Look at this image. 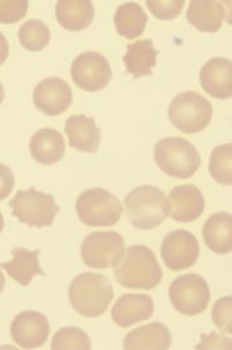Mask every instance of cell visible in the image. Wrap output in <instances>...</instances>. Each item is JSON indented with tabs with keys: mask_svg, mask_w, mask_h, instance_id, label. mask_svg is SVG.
I'll list each match as a JSON object with an SVG mask.
<instances>
[{
	"mask_svg": "<svg viewBox=\"0 0 232 350\" xmlns=\"http://www.w3.org/2000/svg\"><path fill=\"white\" fill-rule=\"evenodd\" d=\"M3 228H4V218H3V215L0 214V232L3 231Z\"/></svg>",
	"mask_w": 232,
	"mask_h": 350,
	"instance_id": "8d00e7d4",
	"label": "cell"
},
{
	"mask_svg": "<svg viewBox=\"0 0 232 350\" xmlns=\"http://www.w3.org/2000/svg\"><path fill=\"white\" fill-rule=\"evenodd\" d=\"M146 23V12L140 4L133 1L121 4L114 15V25L117 32L127 39L140 38L145 31Z\"/></svg>",
	"mask_w": 232,
	"mask_h": 350,
	"instance_id": "d4e9b609",
	"label": "cell"
},
{
	"mask_svg": "<svg viewBox=\"0 0 232 350\" xmlns=\"http://www.w3.org/2000/svg\"><path fill=\"white\" fill-rule=\"evenodd\" d=\"M157 56L158 51L154 48V44L150 39L138 40L127 45L124 63L127 66V72L138 79L151 75L153 68L157 66Z\"/></svg>",
	"mask_w": 232,
	"mask_h": 350,
	"instance_id": "cb8c5ba5",
	"label": "cell"
},
{
	"mask_svg": "<svg viewBox=\"0 0 232 350\" xmlns=\"http://www.w3.org/2000/svg\"><path fill=\"white\" fill-rule=\"evenodd\" d=\"M52 350H90V337L83 329L68 327L56 332L52 340Z\"/></svg>",
	"mask_w": 232,
	"mask_h": 350,
	"instance_id": "83f0119b",
	"label": "cell"
},
{
	"mask_svg": "<svg viewBox=\"0 0 232 350\" xmlns=\"http://www.w3.org/2000/svg\"><path fill=\"white\" fill-rule=\"evenodd\" d=\"M15 186V178L11 169L0 163V200L5 199L11 194Z\"/></svg>",
	"mask_w": 232,
	"mask_h": 350,
	"instance_id": "d6a6232c",
	"label": "cell"
},
{
	"mask_svg": "<svg viewBox=\"0 0 232 350\" xmlns=\"http://www.w3.org/2000/svg\"><path fill=\"white\" fill-rule=\"evenodd\" d=\"M10 53V46H8V42L4 38V35L0 32V66L7 60Z\"/></svg>",
	"mask_w": 232,
	"mask_h": 350,
	"instance_id": "836d02e7",
	"label": "cell"
},
{
	"mask_svg": "<svg viewBox=\"0 0 232 350\" xmlns=\"http://www.w3.org/2000/svg\"><path fill=\"white\" fill-rule=\"evenodd\" d=\"M127 217L138 230H151L170 215L169 200L154 186H138L125 198Z\"/></svg>",
	"mask_w": 232,
	"mask_h": 350,
	"instance_id": "3957f363",
	"label": "cell"
},
{
	"mask_svg": "<svg viewBox=\"0 0 232 350\" xmlns=\"http://www.w3.org/2000/svg\"><path fill=\"white\" fill-rule=\"evenodd\" d=\"M69 145L83 153H96L101 142V131L96 121L84 114L70 116L65 122Z\"/></svg>",
	"mask_w": 232,
	"mask_h": 350,
	"instance_id": "e0dca14e",
	"label": "cell"
},
{
	"mask_svg": "<svg viewBox=\"0 0 232 350\" xmlns=\"http://www.w3.org/2000/svg\"><path fill=\"white\" fill-rule=\"evenodd\" d=\"M206 245L216 254H229L232 250V217L229 213L214 214L203 226Z\"/></svg>",
	"mask_w": 232,
	"mask_h": 350,
	"instance_id": "603a6c76",
	"label": "cell"
},
{
	"mask_svg": "<svg viewBox=\"0 0 232 350\" xmlns=\"http://www.w3.org/2000/svg\"><path fill=\"white\" fill-rule=\"evenodd\" d=\"M196 349H231V340L212 332L211 334L202 336V342Z\"/></svg>",
	"mask_w": 232,
	"mask_h": 350,
	"instance_id": "1f68e13d",
	"label": "cell"
},
{
	"mask_svg": "<svg viewBox=\"0 0 232 350\" xmlns=\"http://www.w3.org/2000/svg\"><path fill=\"white\" fill-rule=\"evenodd\" d=\"M161 256L170 271L192 267L199 256V241L186 230L169 232L161 245Z\"/></svg>",
	"mask_w": 232,
	"mask_h": 350,
	"instance_id": "8fae6325",
	"label": "cell"
},
{
	"mask_svg": "<svg viewBox=\"0 0 232 350\" xmlns=\"http://www.w3.org/2000/svg\"><path fill=\"white\" fill-rule=\"evenodd\" d=\"M114 296L112 282L100 273L85 272L69 285L68 297L73 309L85 317L104 314Z\"/></svg>",
	"mask_w": 232,
	"mask_h": 350,
	"instance_id": "7a4b0ae2",
	"label": "cell"
},
{
	"mask_svg": "<svg viewBox=\"0 0 232 350\" xmlns=\"http://www.w3.org/2000/svg\"><path fill=\"white\" fill-rule=\"evenodd\" d=\"M169 297L170 303L179 313L196 316L205 312L210 303V288L202 276L186 273L171 283Z\"/></svg>",
	"mask_w": 232,
	"mask_h": 350,
	"instance_id": "9c48e42d",
	"label": "cell"
},
{
	"mask_svg": "<svg viewBox=\"0 0 232 350\" xmlns=\"http://www.w3.org/2000/svg\"><path fill=\"white\" fill-rule=\"evenodd\" d=\"M19 42L27 51H42L51 42V31L39 19L28 21L19 28Z\"/></svg>",
	"mask_w": 232,
	"mask_h": 350,
	"instance_id": "484cf974",
	"label": "cell"
},
{
	"mask_svg": "<svg viewBox=\"0 0 232 350\" xmlns=\"http://www.w3.org/2000/svg\"><path fill=\"white\" fill-rule=\"evenodd\" d=\"M40 250H27V248H14L12 260L3 262L0 267L23 286L31 284L35 275H44V271L39 262Z\"/></svg>",
	"mask_w": 232,
	"mask_h": 350,
	"instance_id": "44dd1931",
	"label": "cell"
},
{
	"mask_svg": "<svg viewBox=\"0 0 232 350\" xmlns=\"http://www.w3.org/2000/svg\"><path fill=\"white\" fill-rule=\"evenodd\" d=\"M28 11L27 0H0V23L14 24L19 22Z\"/></svg>",
	"mask_w": 232,
	"mask_h": 350,
	"instance_id": "4dcf8cb0",
	"label": "cell"
},
{
	"mask_svg": "<svg viewBox=\"0 0 232 350\" xmlns=\"http://www.w3.org/2000/svg\"><path fill=\"white\" fill-rule=\"evenodd\" d=\"M125 254V241L114 231H96L81 244V258L89 268L106 269L116 267Z\"/></svg>",
	"mask_w": 232,
	"mask_h": 350,
	"instance_id": "ba28073f",
	"label": "cell"
},
{
	"mask_svg": "<svg viewBox=\"0 0 232 350\" xmlns=\"http://www.w3.org/2000/svg\"><path fill=\"white\" fill-rule=\"evenodd\" d=\"M11 336L23 349L40 348L49 336L48 319L39 312H21L11 324Z\"/></svg>",
	"mask_w": 232,
	"mask_h": 350,
	"instance_id": "7c38bea8",
	"label": "cell"
},
{
	"mask_svg": "<svg viewBox=\"0 0 232 350\" xmlns=\"http://www.w3.org/2000/svg\"><path fill=\"white\" fill-rule=\"evenodd\" d=\"M211 118V103L195 92L181 93L170 104V122L182 133L194 134L205 131Z\"/></svg>",
	"mask_w": 232,
	"mask_h": 350,
	"instance_id": "8992f818",
	"label": "cell"
},
{
	"mask_svg": "<svg viewBox=\"0 0 232 350\" xmlns=\"http://www.w3.org/2000/svg\"><path fill=\"white\" fill-rule=\"evenodd\" d=\"M72 89L60 77H48L40 81L34 90L36 108L47 116H60L72 105Z\"/></svg>",
	"mask_w": 232,
	"mask_h": 350,
	"instance_id": "4fadbf2b",
	"label": "cell"
},
{
	"mask_svg": "<svg viewBox=\"0 0 232 350\" xmlns=\"http://www.w3.org/2000/svg\"><path fill=\"white\" fill-rule=\"evenodd\" d=\"M150 12L161 21H171L179 16L185 5L183 0H148L146 1Z\"/></svg>",
	"mask_w": 232,
	"mask_h": 350,
	"instance_id": "f1b7e54d",
	"label": "cell"
},
{
	"mask_svg": "<svg viewBox=\"0 0 232 350\" xmlns=\"http://www.w3.org/2000/svg\"><path fill=\"white\" fill-rule=\"evenodd\" d=\"M76 213L85 226L112 227L123 215L120 199L101 187L83 191L76 200Z\"/></svg>",
	"mask_w": 232,
	"mask_h": 350,
	"instance_id": "5b68a950",
	"label": "cell"
},
{
	"mask_svg": "<svg viewBox=\"0 0 232 350\" xmlns=\"http://www.w3.org/2000/svg\"><path fill=\"white\" fill-rule=\"evenodd\" d=\"M202 89L214 98L227 100L232 94V63L224 57L210 59L199 73Z\"/></svg>",
	"mask_w": 232,
	"mask_h": 350,
	"instance_id": "5bb4252c",
	"label": "cell"
},
{
	"mask_svg": "<svg viewBox=\"0 0 232 350\" xmlns=\"http://www.w3.org/2000/svg\"><path fill=\"white\" fill-rule=\"evenodd\" d=\"M75 84L85 92H99L109 85L112 68L105 56L97 52H84L79 55L70 69Z\"/></svg>",
	"mask_w": 232,
	"mask_h": 350,
	"instance_id": "30bf717a",
	"label": "cell"
},
{
	"mask_svg": "<svg viewBox=\"0 0 232 350\" xmlns=\"http://www.w3.org/2000/svg\"><path fill=\"white\" fill-rule=\"evenodd\" d=\"M4 286H5V279H4V275H3V272L0 271V293L3 292Z\"/></svg>",
	"mask_w": 232,
	"mask_h": 350,
	"instance_id": "e575fe53",
	"label": "cell"
},
{
	"mask_svg": "<svg viewBox=\"0 0 232 350\" xmlns=\"http://www.w3.org/2000/svg\"><path fill=\"white\" fill-rule=\"evenodd\" d=\"M171 347V334L161 323H151L129 332L124 340L127 350H166Z\"/></svg>",
	"mask_w": 232,
	"mask_h": 350,
	"instance_id": "ac0fdd59",
	"label": "cell"
},
{
	"mask_svg": "<svg viewBox=\"0 0 232 350\" xmlns=\"http://www.w3.org/2000/svg\"><path fill=\"white\" fill-rule=\"evenodd\" d=\"M186 18L198 31L218 32L226 18L224 5L215 0H192L186 12Z\"/></svg>",
	"mask_w": 232,
	"mask_h": 350,
	"instance_id": "d6986e66",
	"label": "cell"
},
{
	"mask_svg": "<svg viewBox=\"0 0 232 350\" xmlns=\"http://www.w3.org/2000/svg\"><path fill=\"white\" fill-rule=\"evenodd\" d=\"M162 269L155 254L146 245H130L114 268L117 283L130 289H154L162 280Z\"/></svg>",
	"mask_w": 232,
	"mask_h": 350,
	"instance_id": "6da1fadb",
	"label": "cell"
},
{
	"mask_svg": "<svg viewBox=\"0 0 232 350\" xmlns=\"http://www.w3.org/2000/svg\"><path fill=\"white\" fill-rule=\"evenodd\" d=\"M29 152L38 163H57L65 153V142L62 133L49 128L36 131L31 138Z\"/></svg>",
	"mask_w": 232,
	"mask_h": 350,
	"instance_id": "ffe728a7",
	"label": "cell"
},
{
	"mask_svg": "<svg viewBox=\"0 0 232 350\" xmlns=\"http://www.w3.org/2000/svg\"><path fill=\"white\" fill-rule=\"evenodd\" d=\"M154 159L165 174L188 179L201 167V155L189 141L179 137L159 139L154 148Z\"/></svg>",
	"mask_w": 232,
	"mask_h": 350,
	"instance_id": "277c9868",
	"label": "cell"
},
{
	"mask_svg": "<svg viewBox=\"0 0 232 350\" xmlns=\"http://www.w3.org/2000/svg\"><path fill=\"white\" fill-rule=\"evenodd\" d=\"M12 215L29 227H49L59 214L60 207L51 194H44L35 187L19 190L10 202Z\"/></svg>",
	"mask_w": 232,
	"mask_h": 350,
	"instance_id": "52a82bcc",
	"label": "cell"
},
{
	"mask_svg": "<svg viewBox=\"0 0 232 350\" xmlns=\"http://www.w3.org/2000/svg\"><path fill=\"white\" fill-rule=\"evenodd\" d=\"M56 18L68 31H83L94 19V7L89 0H60L56 4Z\"/></svg>",
	"mask_w": 232,
	"mask_h": 350,
	"instance_id": "7402d4cb",
	"label": "cell"
},
{
	"mask_svg": "<svg viewBox=\"0 0 232 350\" xmlns=\"http://www.w3.org/2000/svg\"><path fill=\"white\" fill-rule=\"evenodd\" d=\"M154 313L153 299L148 295H123L112 308V319L121 328L146 321Z\"/></svg>",
	"mask_w": 232,
	"mask_h": 350,
	"instance_id": "2e32d148",
	"label": "cell"
},
{
	"mask_svg": "<svg viewBox=\"0 0 232 350\" xmlns=\"http://www.w3.org/2000/svg\"><path fill=\"white\" fill-rule=\"evenodd\" d=\"M169 210L171 218L189 223L199 218L205 211V198L194 185L177 186L170 191Z\"/></svg>",
	"mask_w": 232,
	"mask_h": 350,
	"instance_id": "9a60e30c",
	"label": "cell"
},
{
	"mask_svg": "<svg viewBox=\"0 0 232 350\" xmlns=\"http://www.w3.org/2000/svg\"><path fill=\"white\" fill-rule=\"evenodd\" d=\"M3 100H4V88H3L1 83H0V104L3 103Z\"/></svg>",
	"mask_w": 232,
	"mask_h": 350,
	"instance_id": "d590c367",
	"label": "cell"
},
{
	"mask_svg": "<svg viewBox=\"0 0 232 350\" xmlns=\"http://www.w3.org/2000/svg\"><path fill=\"white\" fill-rule=\"evenodd\" d=\"M232 145L224 144L216 146L210 157V174L212 178L223 185H232Z\"/></svg>",
	"mask_w": 232,
	"mask_h": 350,
	"instance_id": "4316f807",
	"label": "cell"
},
{
	"mask_svg": "<svg viewBox=\"0 0 232 350\" xmlns=\"http://www.w3.org/2000/svg\"><path fill=\"white\" fill-rule=\"evenodd\" d=\"M232 297L224 296L212 306V321L222 332L232 333Z\"/></svg>",
	"mask_w": 232,
	"mask_h": 350,
	"instance_id": "f546056e",
	"label": "cell"
}]
</instances>
